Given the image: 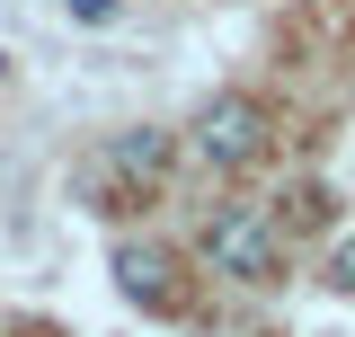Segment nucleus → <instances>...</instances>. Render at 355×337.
Returning a JSON list of instances; mask_svg holds the SVG:
<instances>
[{
    "instance_id": "4",
    "label": "nucleus",
    "mask_w": 355,
    "mask_h": 337,
    "mask_svg": "<svg viewBox=\"0 0 355 337\" xmlns=\"http://www.w3.org/2000/svg\"><path fill=\"white\" fill-rule=\"evenodd\" d=\"M169 160H178V142H169L160 125L116 133V178H133V187H160V178H169Z\"/></svg>"
},
{
    "instance_id": "7",
    "label": "nucleus",
    "mask_w": 355,
    "mask_h": 337,
    "mask_svg": "<svg viewBox=\"0 0 355 337\" xmlns=\"http://www.w3.org/2000/svg\"><path fill=\"white\" fill-rule=\"evenodd\" d=\"M62 9H71L80 27H107V18H116V0H62Z\"/></svg>"
},
{
    "instance_id": "1",
    "label": "nucleus",
    "mask_w": 355,
    "mask_h": 337,
    "mask_svg": "<svg viewBox=\"0 0 355 337\" xmlns=\"http://www.w3.org/2000/svg\"><path fill=\"white\" fill-rule=\"evenodd\" d=\"M187 142H196V160H205V168H222V178H231V168H249V160L266 151V107L249 98V89H222V98H205V107H196Z\"/></svg>"
},
{
    "instance_id": "3",
    "label": "nucleus",
    "mask_w": 355,
    "mask_h": 337,
    "mask_svg": "<svg viewBox=\"0 0 355 337\" xmlns=\"http://www.w3.org/2000/svg\"><path fill=\"white\" fill-rule=\"evenodd\" d=\"M116 293L142 302V311H169V293H178V257L160 249V240H125V249H116Z\"/></svg>"
},
{
    "instance_id": "5",
    "label": "nucleus",
    "mask_w": 355,
    "mask_h": 337,
    "mask_svg": "<svg viewBox=\"0 0 355 337\" xmlns=\"http://www.w3.org/2000/svg\"><path fill=\"white\" fill-rule=\"evenodd\" d=\"M284 222H293V231H320V222H329V196H320V187H293V196H284Z\"/></svg>"
},
{
    "instance_id": "8",
    "label": "nucleus",
    "mask_w": 355,
    "mask_h": 337,
    "mask_svg": "<svg viewBox=\"0 0 355 337\" xmlns=\"http://www.w3.org/2000/svg\"><path fill=\"white\" fill-rule=\"evenodd\" d=\"M0 80H9V53H0Z\"/></svg>"
},
{
    "instance_id": "2",
    "label": "nucleus",
    "mask_w": 355,
    "mask_h": 337,
    "mask_svg": "<svg viewBox=\"0 0 355 337\" xmlns=\"http://www.w3.org/2000/svg\"><path fill=\"white\" fill-rule=\"evenodd\" d=\"M205 257H214V275H231V284H266L275 275V222L258 205H222L205 222Z\"/></svg>"
},
{
    "instance_id": "6",
    "label": "nucleus",
    "mask_w": 355,
    "mask_h": 337,
    "mask_svg": "<svg viewBox=\"0 0 355 337\" xmlns=\"http://www.w3.org/2000/svg\"><path fill=\"white\" fill-rule=\"evenodd\" d=\"M329 275H338V293H355V231L338 240V257H329Z\"/></svg>"
}]
</instances>
